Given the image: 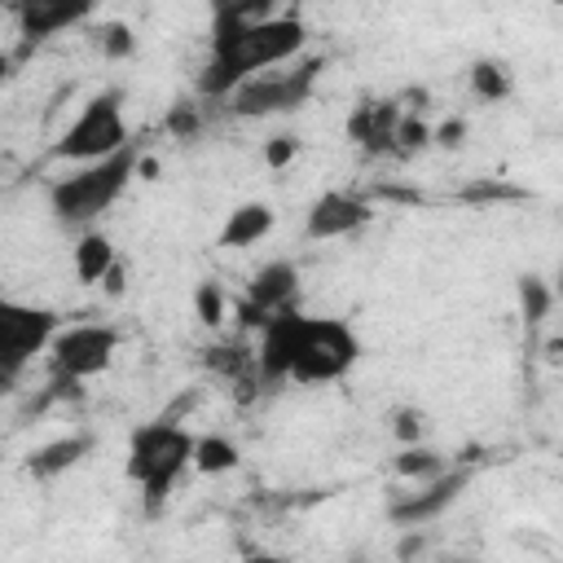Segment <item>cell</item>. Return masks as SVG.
<instances>
[{
    "instance_id": "27",
    "label": "cell",
    "mask_w": 563,
    "mask_h": 563,
    "mask_svg": "<svg viewBox=\"0 0 563 563\" xmlns=\"http://www.w3.org/2000/svg\"><path fill=\"white\" fill-rule=\"evenodd\" d=\"M462 136H466V123H462V119H449V123H440V128H431V141H440L444 150H453V145H462Z\"/></svg>"
},
{
    "instance_id": "19",
    "label": "cell",
    "mask_w": 563,
    "mask_h": 563,
    "mask_svg": "<svg viewBox=\"0 0 563 563\" xmlns=\"http://www.w3.org/2000/svg\"><path fill=\"white\" fill-rule=\"evenodd\" d=\"M396 471L409 475V479H435L444 471V457L435 449H422V444H405L396 453Z\"/></svg>"
},
{
    "instance_id": "22",
    "label": "cell",
    "mask_w": 563,
    "mask_h": 563,
    "mask_svg": "<svg viewBox=\"0 0 563 563\" xmlns=\"http://www.w3.org/2000/svg\"><path fill=\"white\" fill-rule=\"evenodd\" d=\"M92 44H97L106 57H128V53H132V31H128L123 22H101V26L92 31Z\"/></svg>"
},
{
    "instance_id": "29",
    "label": "cell",
    "mask_w": 563,
    "mask_h": 563,
    "mask_svg": "<svg viewBox=\"0 0 563 563\" xmlns=\"http://www.w3.org/2000/svg\"><path fill=\"white\" fill-rule=\"evenodd\" d=\"M242 563H290L286 554H246Z\"/></svg>"
},
{
    "instance_id": "1",
    "label": "cell",
    "mask_w": 563,
    "mask_h": 563,
    "mask_svg": "<svg viewBox=\"0 0 563 563\" xmlns=\"http://www.w3.org/2000/svg\"><path fill=\"white\" fill-rule=\"evenodd\" d=\"M308 44V26L295 9H268V4H220L211 13V57L198 75V92L202 97H224L273 70V66H286L303 53Z\"/></svg>"
},
{
    "instance_id": "6",
    "label": "cell",
    "mask_w": 563,
    "mask_h": 563,
    "mask_svg": "<svg viewBox=\"0 0 563 563\" xmlns=\"http://www.w3.org/2000/svg\"><path fill=\"white\" fill-rule=\"evenodd\" d=\"M128 119H123V97L114 88L97 92L84 101V110L70 119V128L57 136L53 145V158L62 163H101L119 150H128Z\"/></svg>"
},
{
    "instance_id": "12",
    "label": "cell",
    "mask_w": 563,
    "mask_h": 563,
    "mask_svg": "<svg viewBox=\"0 0 563 563\" xmlns=\"http://www.w3.org/2000/svg\"><path fill=\"white\" fill-rule=\"evenodd\" d=\"M88 13H92V4H70V0H22V4H18V35H22V48H18L13 57L22 62L35 44H44V40H53L57 31L84 22Z\"/></svg>"
},
{
    "instance_id": "8",
    "label": "cell",
    "mask_w": 563,
    "mask_h": 563,
    "mask_svg": "<svg viewBox=\"0 0 563 563\" xmlns=\"http://www.w3.org/2000/svg\"><path fill=\"white\" fill-rule=\"evenodd\" d=\"M114 347H119V330L106 325V321H79V325H62L48 343V369L57 378H70V383H84V378H97L101 369H110L114 361Z\"/></svg>"
},
{
    "instance_id": "21",
    "label": "cell",
    "mask_w": 563,
    "mask_h": 563,
    "mask_svg": "<svg viewBox=\"0 0 563 563\" xmlns=\"http://www.w3.org/2000/svg\"><path fill=\"white\" fill-rule=\"evenodd\" d=\"M224 308H229V303H224V290H220L216 282H198V290H194V312H198V321L216 330V325L224 321Z\"/></svg>"
},
{
    "instance_id": "25",
    "label": "cell",
    "mask_w": 563,
    "mask_h": 563,
    "mask_svg": "<svg viewBox=\"0 0 563 563\" xmlns=\"http://www.w3.org/2000/svg\"><path fill=\"white\" fill-rule=\"evenodd\" d=\"M396 422H391V431H396V440H405V444H422V413L418 409H396L391 413Z\"/></svg>"
},
{
    "instance_id": "18",
    "label": "cell",
    "mask_w": 563,
    "mask_h": 563,
    "mask_svg": "<svg viewBox=\"0 0 563 563\" xmlns=\"http://www.w3.org/2000/svg\"><path fill=\"white\" fill-rule=\"evenodd\" d=\"M471 92H475L479 101H501V97H510V70H506L501 62H493V57H479V62L471 66Z\"/></svg>"
},
{
    "instance_id": "16",
    "label": "cell",
    "mask_w": 563,
    "mask_h": 563,
    "mask_svg": "<svg viewBox=\"0 0 563 563\" xmlns=\"http://www.w3.org/2000/svg\"><path fill=\"white\" fill-rule=\"evenodd\" d=\"M70 260H75V277H79L84 286H97V282L106 277V268L119 260V251H114L110 233H101V229H84L79 242H75V251H70Z\"/></svg>"
},
{
    "instance_id": "5",
    "label": "cell",
    "mask_w": 563,
    "mask_h": 563,
    "mask_svg": "<svg viewBox=\"0 0 563 563\" xmlns=\"http://www.w3.org/2000/svg\"><path fill=\"white\" fill-rule=\"evenodd\" d=\"M325 62L321 57H295L286 66H273L229 92V110L238 119H264V114H295L317 92Z\"/></svg>"
},
{
    "instance_id": "7",
    "label": "cell",
    "mask_w": 563,
    "mask_h": 563,
    "mask_svg": "<svg viewBox=\"0 0 563 563\" xmlns=\"http://www.w3.org/2000/svg\"><path fill=\"white\" fill-rule=\"evenodd\" d=\"M62 330L53 308L40 303H22L0 295V391H9V383L40 356L48 352L53 334Z\"/></svg>"
},
{
    "instance_id": "20",
    "label": "cell",
    "mask_w": 563,
    "mask_h": 563,
    "mask_svg": "<svg viewBox=\"0 0 563 563\" xmlns=\"http://www.w3.org/2000/svg\"><path fill=\"white\" fill-rule=\"evenodd\" d=\"M519 303H523V321L528 325H541L545 312H550V303H554V295H550V286L541 277H523L519 282Z\"/></svg>"
},
{
    "instance_id": "2",
    "label": "cell",
    "mask_w": 563,
    "mask_h": 563,
    "mask_svg": "<svg viewBox=\"0 0 563 563\" xmlns=\"http://www.w3.org/2000/svg\"><path fill=\"white\" fill-rule=\"evenodd\" d=\"M136 172V150H119L101 163H84L75 167L70 176L53 180L48 185V211L62 220V224H75V229H88L92 220H101L128 189Z\"/></svg>"
},
{
    "instance_id": "4",
    "label": "cell",
    "mask_w": 563,
    "mask_h": 563,
    "mask_svg": "<svg viewBox=\"0 0 563 563\" xmlns=\"http://www.w3.org/2000/svg\"><path fill=\"white\" fill-rule=\"evenodd\" d=\"M361 356V339L347 321L339 317H308L299 312L295 325V347H290V383L317 387V383H339Z\"/></svg>"
},
{
    "instance_id": "15",
    "label": "cell",
    "mask_w": 563,
    "mask_h": 563,
    "mask_svg": "<svg viewBox=\"0 0 563 563\" xmlns=\"http://www.w3.org/2000/svg\"><path fill=\"white\" fill-rule=\"evenodd\" d=\"M273 229V207L268 202H238L229 211V220L220 224V246L224 251H242V246H255L260 238H268Z\"/></svg>"
},
{
    "instance_id": "17",
    "label": "cell",
    "mask_w": 563,
    "mask_h": 563,
    "mask_svg": "<svg viewBox=\"0 0 563 563\" xmlns=\"http://www.w3.org/2000/svg\"><path fill=\"white\" fill-rule=\"evenodd\" d=\"M238 462H242V453H238V444L229 435H194V457H189L194 471H202V475H229Z\"/></svg>"
},
{
    "instance_id": "28",
    "label": "cell",
    "mask_w": 563,
    "mask_h": 563,
    "mask_svg": "<svg viewBox=\"0 0 563 563\" xmlns=\"http://www.w3.org/2000/svg\"><path fill=\"white\" fill-rule=\"evenodd\" d=\"M97 286H106V295H114V299H119V295H123V286H128V273H123V264L114 260V264L106 268V277H101Z\"/></svg>"
},
{
    "instance_id": "23",
    "label": "cell",
    "mask_w": 563,
    "mask_h": 563,
    "mask_svg": "<svg viewBox=\"0 0 563 563\" xmlns=\"http://www.w3.org/2000/svg\"><path fill=\"white\" fill-rule=\"evenodd\" d=\"M427 141H431V128H427V123H422L418 114H400L391 150H396V154H413V150H422Z\"/></svg>"
},
{
    "instance_id": "10",
    "label": "cell",
    "mask_w": 563,
    "mask_h": 563,
    "mask_svg": "<svg viewBox=\"0 0 563 563\" xmlns=\"http://www.w3.org/2000/svg\"><path fill=\"white\" fill-rule=\"evenodd\" d=\"M466 484H471L466 471H440L435 479H422L418 493L396 497V501L387 506V515H391V523H400V528H422V523L440 519V515L466 493Z\"/></svg>"
},
{
    "instance_id": "30",
    "label": "cell",
    "mask_w": 563,
    "mask_h": 563,
    "mask_svg": "<svg viewBox=\"0 0 563 563\" xmlns=\"http://www.w3.org/2000/svg\"><path fill=\"white\" fill-rule=\"evenodd\" d=\"M13 66H18V57H13V53H0V79H9Z\"/></svg>"
},
{
    "instance_id": "26",
    "label": "cell",
    "mask_w": 563,
    "mask_h": 563,
    "mask_svg": "<svg viewBox=\"0 0 563 563\" xmlns=\"http://www.w3.org/2000/svg\"><path fill=\"white\" fill-rule=\"evenodd\" d=\"M167 132H176L180 141L194 136V132H198V114H194V106H176V110L167 114Z\"/></svg>"
},
{
    "instance_id": "13",
    "label": "cell",
    "mask_w": 563,
    "mask_h": 563,
    "mask_svg": "<svg viewBox=\"0 0 563 563\" xmlns=\"http://www.w3.org/2000/svg\"><path fill=\"white\" fill-rule=\"evenodd\" d=\"M400 106L396 101H365L356 106V114L347 119V136L365 150V154H387L396 141V123H400Z\"/></svg>"
},
{
    "instance_id": "31",
    "label": "cell",
    "mask_w": 563,
    "mask_h": 563,
    "mask_svg": "<svg viewBox=\"0 0 563 563\" xmlns=\"http://www.w3.org/2000/svg\"><path fill=\"white\" fill-rule=\"evenodd\" d=\"M444 563H471V559H444Z\"/></svg>"
},
{
    "instance_id": "24",
    "label": "cell",
    "mask_w": 563,
    "mask_h": 563,
    "mask_svg": "<svg viewBox=\"0 0 563 563\" xmlns=\"http://www.w3.org/2000/svg\"><path fill=\"white\" fill-rule=\"evenodd\" d=\"M295 154H299V136H290V132L268 136V145H264V163H268V167H290Z\"/></svg>"
},
{
    "instance_id": "9",
    "label": "cell",
    "mask_w": 563,
    "mask_h": 563,
    "mask_svg": "<svg viewBox=\"0 0 563 563\" xmlns=\"http://www.w3.org/2000/svg\"><path fill=\"white\" fill-rule=\"evenodd\" d=\"M295 295H299V268L290 260H273L246 282V295L238 299V321L260 330L268 317L295 308Z\"/></svg>"
},
{
    "instance_id": "14",
    "label": "cell",
    "mask_w": 563,
    "mask_h": 563,
    "mask_svg": "<svg viewBox=\"0 0 563 563\" xmlns=\"http://www.w3.org/2000/svg\"><path fill=\"white\" fill-rule=\"evenodd\" d=\"M88 453H92V435H84V431H75V435H57V440H48V444L31 449L26 471H31L35 479H53V475H62V471L79 466Z\"/></svg>"
},
{
    "instance_id": "11",
    "label": "cell",
    "mask_w": 563,
    "mask_h": 563,
    "mask_svg": "<svg viewBox=\"0 0 563 563\" xmlns=\"http://www.w3.org/2000/svg\"><path fill=\"white\" fill-rule=\"evenodd\" d=\"M369 220H374V207L361 194L325 189L321 198H312V207L303 216V233L317 238V242H330V238H347V233L365 229Z\"/></svg>"
},
{
    "instance_id": "3",
    "label": "cell",
    "mask_w": 563,
    "mask_h": 563,
    "mask_svg": "<svg viewBox=\"0 0 563 563\" xmlns=\"http://www.w3.org/2000/svg\"><path fill=\"white\" fill-rule=\"evenodd\" d=\"M189 457H194V435L180 427V422H145L128 435V479L141 488L145 506L158 510L167 501V493L176 488V479L189 471Z\"/></svg>"
}]
</instances>
